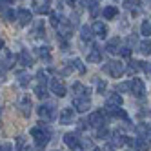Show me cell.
Returning a JSON list of instances; mask_svg holds the SVG:
<instances>
[{
	"label": "cell",
	"mask_w": 151,
	"mask_h": 151,
	"mask_svg": "<svg viewBox=\"0 0 151 151\" xmlns=\"http://www.w3.org/2000/svg\"><path fill=\"white\" fill-rule=\"evenodd\" d=\"M124 71L129 75V77H131V75H137V71H140V68H138V62H137V60H131V62L127 64V68H126Z\"/></svg>",
	"instance_id": "83f0119b"
},
{
	"label": "cell",
	"mask_w": 151,
	"mask_h": 151,
	"mask_svg": "<svg viewBox=\"0 0 151 151\" xmlns=\"http://www.w3.org/2000/svg\"><path fill=\"white\" fill-rule=\"evenodd\" d=\"M106 113H107V116H113V118H120V120H129V116H127V113L122 109V107H111V109H106Z\"/></svg>",
	"instance_id": "9a60e30c"
},
{
	"label": "cell",
	"mask_w": 151,
	"mask_h": 151,
	"mask_svg": "<svg viewBox=\"0 0 151 151\" xmlns=\"http://www.w3.org/2000/svg\"><path fill=\"white\" fill-rule=\"evenodd\" d=\"M37 55H38L42 60H46V62H49V60H51V53H49V47H38V49H37Z\"/></svg>",
	"instance_id": "4dcf8cb0"
},
{
	"label": "cell",
	"mask_w": 151,
	"mask_h": 151,
	"mask_svg": "<svg viewBox=\"0 0 151 151\" xmlns=\"http://www.w3.org/2000/svg\"><path fill=\"white\" fill-rule=\"evenodd\" d=\"M122 102H124L122 96L115 91V93H111L109 96H107V100H106V109H111V107H120Z\"/></svg>",
	"instance_id": "8fae6325"
},
{
	"label": "cell",
	"mask_w": 151,
	"mask_h": 151,
	"mask_svg": "<svg viewBox=\"0 0 151 151\" xmlns=\"http://www.w3.org/2000/svg\"><path fill=\"white\" fill-rule=\"evenodd\" d=\"M0 151H13V144H11V142H4V144H0Z\"/></svg>",
	"instance_id": "60d3db41"
},
{
	"label": "cell",
	"mask_w": 151,
	"mask_h": 151,
	"mask_svg": "<svg viewBox=\"0 0 151 151\" xmlns=\"http://www.w3.org/2000/svg\"><path fill=\"white\" fill-rule=\"evenodd\" d=\"M149 133H151V126H149V124L142 122V124H138V126H137V135H138V137H142V138H144V137L149 135Z\"/></svg>",
	"instance_id": "d4e9b609"
},
{
	"label": "cell",
	"mask_w": 151,
	"mask_h": 151,
	"mask_svg": "<svg viewBox=\"0 0 151 151\" xmlns=\"http://www.w3.org/2000/svg\"><path fill=\"white\" fill-rule=\"evenodd\" d=\"M116 15H118L116 6H107V7H104V11H102V17H104L106 20H111V18H115Z\"/></svg>",
	"instance_id": "7402d4cb"
},
{
	"label": "cell",
	"mask_w": 151,
	"mask_h": 151,
	"mask_svg": "<svg viewBox=\"0 0 151 151\" xmlns=\"http://www.w3.org/2000/svg\"><path fill=\"white\" fill-rule=\"evenodd\" d=\"M73 115H75V111L71 109V107H64V109L60 111V115H58V122L60 124H71L73 122Z\"/></svg>",
	"instance_id": "7c38bea8"
},
{
	"label": "cell",
	"mask_w": 151,
	"mask_h": 151,
	"mask_svg": "<svg viewBox=\"0 0 151 151\" xmlns=\"http://www.w3.org/2000/svg\"><path fill=\"white\" fill-rule=\"evenodd\" d=\"M104 151H115V146H113V144H107V146L104 147Z\"/></svg>",
	"instance_id": "bcb514c9"
},
{
	"label": "cell",
	"mask_w": 151,
	"mask_h": 151,
	"mask_svg": "<svg viewBox=\"0 0 151 151\" xmlns=\"http://www.w3.org/2000/svg\"><path fill=\"white\" fill-rule=\"evenodd\" d=\"M35 11H37L38 15H44V13H49V4H40V6H37V7H35Z\"/></svg>",
	"instance_id": "e575fe53"
},
{
	"label": "cell",
	"mask_w": 151,
	"mask_h": 151,
	"mask_svg": "<svg viewBox=\"0 0 151 151\" xmlns=\"http://www.w3.org/2000/svg\"><path fill=\"white\" fill-rule=\"evenodd\" d=\"M17 60H18L20 66H24V68H31V66H33V57H31V55H29V51H26V49L18 53Z\"/></svg>",
	"instance_id": "4fadbf2b"
},
{
	"label": "cell",
	"mask_w": 151,
	"mask_h": 151,
	"mask_svg": "<svg viewBox=\"0 0 151 151\" xmlns=\"http://www.w3.org/2000/svg\"><path fill=\"white\" fill-rule=\"evenodd\" d=\"M35 95L38 96V99H46V95H47L46 82H38V84L35 86Z\"/></svg>",
	"instance_id": "603a6c76"
},
{
	"label": "cell",
	"mask_w": 151,
	"mask_h": 151,
	"mask_svg": "<svg viewBox=\"0 0 151 151\" xmlns=\"http://www.w3.org/2000/svg\"><path fill=\"white\" fill-rule=\"evenodd\" d=\"M91 151H102V149H100V147H93Z\"/></svg>",
	"instance_id": "7dc6e473"
},
{
	"label": "cell",
	"mask_w": 151,
	"mask_h": 151,
	"mask_svg": "<svg viewBox=\"0 0 151 151\" xmlns=\"http://www.w3.org/2000/svg\"><path fill=\"white\" fill-rule=\"evenodd\" d=\"M138 68L142 69L144 73H147V75L151 73V64H149V62H138Z\"/></svg>",
	"instance_id": "8d00e7d4"
},
{
	"label": "cell",
	"mask_w": 151,
	"mask_h": 151,
	"mask_svg": "<svg viewBox=\"0 0 151 151\" xmlns=\"http://www.w3.org/2000/svg\"><path fill=\"white\" fill-rule=\"evenodd\" d=\"M129 146H133L135 151H147L149 149V144L146 142V138H142V137H137L133 140H129Z\"/></svg>",
	"instance_id": "5bb4252c"
},
{
	"label": "cell",
	"mask_w": 151,
	"mask_h": 151,
	"mask_svg": "<svg viewBox=\"0 0 151 151\" xmlns=\"http://www.w3.org/2000/svg\"><path fill=\"white\" fill-rule=\"evenodd\" d=\"M88 62H91V64L102 62V49L99 46H93V49L88 53Z\"/></svg>",
	"instance_id": "2e32d148"
},
{
	"label": "cell",
	"mask_w": 151,
	"mask_h": 151,
	"mask_svg": "<svg viewBox=\"0 0 151 151\" xmlns=\"http://www.w3.org/2000/svg\"><path fill=\"white\" fill-rule=\"evenodd\" d=\"M38 116L42 118V120H46V122L55 120V118H57V109H55V106H53V104H42V106L38 107Z\"/></svg>",
	"instance_id": "7a4b0ae2"
},
{
	"label": "cell",
	"mask_w": 151,
	"mask_h": 151,
	"mask_svg": "<svg viewBox=\"0 0 151 151\" xmlns=\"http://www.w3.org/2000/svg\"><path fill=\"white\" fill-rule=\"evenodd\" d=\"M118 46H120V38L115 37V38H111V40L106 44V51H107V53H111V55H115V53H116L118 49H120Z\"/></svg>",
	"instance_id": "ac0fdd59"
},
{
	"label": "cell",
	"mask_w": 151,
	"mask_h": 151,
	"mask_svg": "<svg viewBox=\"0 0 151 151\" xmlns=\"http://www.w3.org/2000/svg\"><path fill=\"white\" fill-rule=\"evenodd\" d=\"M69 66H71V68H75V69H77L80 75H84V73H86V66L82 64V60H80V58H73Z\"/></svg>",
	"instance_id": "f1b7e54d"
},
{
	"label": "cell",
	"mask_w": 151,
	"mask_h": 151,
	"mask_svg": "<svg viewBox=\"0 0 151 151\" xmlns=\"http://www.w3.org/2000/svg\"><path fill=\"white\" fill-rule=\"evenodd\" d=\"M124 64L122 62H118V60H113V62H107L106 66H104V71L106 73H109L111 77H115V78H118L120 75L124 73Z\"/></svg>",
	"instance_id": "277c9868"
},
{
	"label": "cell",
	"mask_w": 151,
	"mask_h": 151,
	"mask_svg": "<svg viewBox=\"0 0 151 151\" xmlns=\"http://www.w3.org/2000/svg\"><path fill=\"white\" fill-rule=\"evenodd\" d=\"M15 55H13V53L11 51H6V58L2 60V68L4 69H11L13 66H15Z\"/></svg>",
	"instance_id": "44dd1931"
},
{
	"label": "cell",
	"mask_w": 151,
	"mask_h": 151,
	"mask_svg": "<svg viewBox=\"0 0 151 151\" xmlns=\"http://www.w3.org/2000/svg\"><path fill=\"white\" fill-rule=\"evenodd\" d=\"M138 51L142 53V55H149V53H151V42L149 40H142L138 44Z\"/></svg>",
	"instance_id": "f546056e"
},
{
	"label": "cell",
	"mask_w": 151,
	"mask_h": 151,
	"mask_svg": "<svg viewBox=\"0 0 151 151\" xmlns=\"http://www.w3.org/2000/svg\"><path fill=\"white\" fill-rule=\"evenodd\" d=\"M124 7L127 11H133V13H140L142 11V7H140V2L138 0H126L124 2Z\"/></svg>",
	"instance_id": "ffe728a7"
},
{
	"label": "cell",
	"mask_w": 151,
	"mask_h": 151,
	"mask_svg": "<svg viewBox=\"0 0 151 151\" xmlns=\"http://www.w3.org/2000/svg\"><path fill=\"white\" fill-rule=\"evenodd\" d=\"M26 151H35V149H31V147H27V149H26Z\"/></svg>",
	"instance_id": "f907efd6"
},
{
	"label": "cell",
	"mask_w": 151,
	"mask_h": 151,
	"mask_svg": "<svg viewBox=\"0 0 151 151\" xmlns=\"http://www.w3.org/2000/svg\"><path fill=\"white\" fill-rule=\"evenodd\" d=\"M68 2H69V4H71V6H73V4H75V2H77V0H68Z\"/></svg>",
	"instance_id": "681fc988"
},
{
	"label": "cell",
	"mask_w": 151,
	"mask_h": 151,
	"mask_svg": "<svg viewBox=\"0 0 151 151\" xmlns=\"http://www.w3.org/2000/svg\"><path fill=\"white\" fill-rule=\"evenodd\" d=\"M107 135H109V131H107L106 127H99V131H96V137L99 138H109Z\"/></svg>",
	"instance_id": "74e56055"
},
{
	"label": "cell",
	"mask_w": 151,
	"mask_h": 151,
	"mask_svg": "<svg viewBox=\"0 0 151 151\" xmlns=\"http://www.w3.org/2000/svg\"><path fill=\"white\" fill-rule=\"evenodd\" d=\"M17 20L20 26H29L31 20H33V13L29 11V9H18L17 11Z\"/></svg>",
	"instance_id": "30bf717a"
},
{
	"label": "cell",
	"mask_w": 151,
	"mask_h": 151,
	"mask_svg": "<svg viewBox=\"0 0 151 151\" xmlns=\"http://www.w3.org/2000/svg\"><path fill=\"white\" fill-rule=\"evenodd\" d=\"M127 89H129V82H124V84L116 86V91H127Z\"/></svg>",
	"instance_id": "7bdbcfd3"
},
{
	"label": "cell",
	"mask_w": 151,
	"mask_h": 151,
	"mask_svg": "<svg viewBox=\"0 0 151 151\" xmlns=\"http://www.w3.org/2000/svg\"><path fill=\"white\" fill-rule=\"evenodd\" d=\"M49 20H51V24H53V27H58L60 26V22H62V20H64V17L62 15H58V13H51L49 15Z\"/></svg>",
	"instance_id": "d6a6232c"
},
{
	"label": "cell",
	"mask_w": 151,
	"mask_h": 151,
	"mask_svg": "<svg viewBox=\"0 0 151 151\" xmlns=\"http://www.w3.org/2000/svg\"><path fill=\"white\" fill-rule=\"evenodd\" d=\"M86 6L89 7V13H91L93 18L99 15V2H96V0H86Z\"/></svg>",
	"instance_id": "4316f807"
},
{
	"label": "cell",
	"mask_w": 151,
	"mask_h": 151,
	"mask_svg": "<svg viewBox=\"0 0 151 151\" xmlns=\"http://www.w3.org/2000/svg\"><path fill=\"white\" fill-rule=\"evenodd\" d=\"M149 140H151V137H149Z\"/></svg>",
	"instance_id": "816d5d0a"
},
{
	"label": "cell",
	"mask_w": 151,
	"mask_h": 151,
	"mask_svg": "<svg viewBox=\"0 0 151 151\" xmlns=\"http://www.w3.org/2000/svg\"><path fill=\"white\" fill-rule=\"evenodd\" d=\"M129 137H126V133L122 131V129H116V131H113V146L115 147H120V146H124V144H129Z\"/></svg>",
	"instance_id": "9c48e42d"
},
{
	"label": "cell",
	"mask_w": 151,
	"mask_h": 151,
	"mask_svg": "<svg viewBox=\"0 0 151 151\" xmlns=\"http://www.w3.org/2000/svg\"><path fill=\"white\" fill-rule=\"evenodd\" d=\"M129 89H131V93L135 96H144L146 95V84L140 78H133L131 82H129Z\"/></svg>",
	"instance_id": "ba28073f"
},
{
	"label": "cell",
	"mask_w": 151,
	"mask_h": 151,
	"mask_svg": "<svg viewBox=\"0 0 151 151\" xmlns=\"http://www.w3.org/2000/svg\"><path fill=\"white\" fill-rule=\"evenodd\" d=\"M4 47V40H0V49H2Z\"/></svg>",
	"instance_id": "c3c4849f"
},
{
	"label": "cell",
	"mask_w": 151,
	"mask_h": 151,
	"mask_svg": "<svg viewBox=\"0 0 151 151\" xmlns=\"http://www.w3.org/2000/svg\"><path fill=\"white\" fill-rule=\"evenodd\" d=\"M20 111H22L24 116L31 115V100H29V96H22V100H20Z\"/></svg>",
	"instance_id": "d6986e66"
},
{
	"label": "cell",
	"mask_w": 151,
	"mask_h": 151,
	"mask_svg": "<svg viewBox=\"0 0 151 151\" xmlns=\"http://www.w3.org/2000/svg\"><path fill=\"white\" fill-rule=\"evenodd\" d=\"M89 126H95V127H104L106 126V122H107V113H106V109L102 111V109H99V111H93L91 115H89Z\"/></svg>",
	"instance_id": "3957f363"
},
{
	"label": "cell",
	"mask_w": 151,
	"mask_h": 151,
	"mask_svg": "<svg viewBox=\"0 0 151 151\" xmlns=\"http://www.w3.org/2000/svg\"><path fill=\"white\" fill-rule=\"evenodd\" d=\"M49 88H51V93H55L58 99H62V96H66V86H64V82L62 80H58V78H51V82H49Z\"/></svg>",
	"instance_id": "52a82bcc"
},
{
	"label": "cell",
	"mask_w": 151,
	"mask_h": 151,
	"mask_svg": "<svg viewBox=\"0 0 151 151\" xmlns=\"http://www.w3.org/2000/svg\"><path fill=\"white\" fill-rule=\"evenodd\" d=\"M29 80H31V77H29V75H20V86H22V88H26V86L29 84Z\"/></svg>",
	"instance_id": "f35d334b"
},
{
	"label": "cell",
	"mask_w": 151,
	"mask_h": 151,
	"mask_svg": "<svg viewBox=\"0 0 151 151\" xmlns=\"http://www.w3.org/2000/svg\"><path fill=\"white\" fill-rule=\"evenodd\" d=\"M4 18L7 20V22H13V20H15V11H13V9H6V11H4Z\"/></svg>",
	"instance_id": "d590c367"
},
{
	"label": "cell",
	"mask_w": 151,
	"mask_h": 151,
	"mask_svg": "<svg viewBox=\"0 0 151 151\" xmlns=\"http://www.w3.org/2000/svg\"><path fill=\"white\" fill-rule=\"evenodd\" d=\"M91 29H93V33L96 37H100V38H106V35H107V26L102 24V22H95Z\"/></svg>",
	"instance_id": "e0dca14e"
},
{
	"label": "cell",
	"mask_w": 151,
	"mask_h": 151,
	"mask_svg": "<svg viewBox=\"0 0 151 151\" xmlns=\"http://www.w3.org/2000/svg\"><path fill=\"white\" fill-rule=\"evenodd\" d=\"M31 137L35 138V144L38 149H44L51 140V131L49 129H44L42 126H37V127L31 129Z\"/></svg>",
	"instance_id": "6da1fadb"
},
{
	"label": "cell",
	"mask_w": 151,
	"mask_h": 151,
	"mask_svg": "<svg viewBox=\"0 0 151 151\" xmlns=\"http://www.w3.org/2000/svg\"><path fill=\"white\" fill-rule=\"evenodd\" d=\"M140 33L144 37H151V20H144L142 26H140Z\"/></svg>",
	"instance_id": "1f68e13d"
},
{
	"label": "cell",
	"mask_w": 151,
	"mask_h": 151,
	"mask_svg": "<svg viewBox=\"0 0 151 151\" xmlns=\"http://www.w3.org/2000/svg\"><path fill=\"white\" fill-rule=\"evenodd\" d=\"M106 88H107V82H106V80H100V82H99V86H96V91L102 95V93L106 91Z\"/></svg>",
	"instance_id": "ab89813d"
},
{
	"label": "cell",
	"mask_w": 151,
	"mask_h": 151,
	"mask_svg": "<svg viewBox=\"0 0 151 151\" xmlns=\"http://www.w3.org/2000/svg\"><path fill=\"white\" fill-rule=\"evenodd\" d=\"M73 91H77V96H89V89H88V88H84L80 82L73 84Z\"/></svg>",
	"instance_id": "484cf974"
},
{
	"label": "cell",
	"mask_w": 151,
	"mask_h": 151,
	"mask_svg": "<svg viewBox=\"0 0 151 151\" xmlns=\"http://www.w3.org/2000/svg\"><path fill=\"white\" fill-rule=\"evenodd\" d=\"M78 140H80L78 133H66L64 135V142H66V146L69 149H73V151H82V146L78 144Z\"/></svg>",
	"instance_id": "8992f818"
},
{
	"label": "cell",
	"mask_w": 151,
	"mask_h": 151,
	"mask_svg": "<svg viewBox=\"0 0 151 151\" xmlns=\"http://www.w3.org/2000/svg\"><path fill=\"white\" fill-rule=\"evenodd\" d=\"M80 38H82L84 42H86V40L89 42V40L93 38V29H91L89 26H82V27H80Z\"/></svg>",
	"instance_id": "cb8c5ba5"
},
{
	"label": "cell",
	"mask_w": 151,
	"mask_h": 151,
	"mask_svg": "<svg viewBox=\"0 0 151 151\" xmlns=\"http://www.w3.org/2000/svg\"><path fill=\"white\" fill-rule=\"evenodd\" d=\"M24 147V137H18V140H17V151H20Z\"/></svg>",
	"instance_id": "ee69618b"
},
{
	"label": "cell",
	"mask_w": 151,
	"mask_h": 151,
	"mask_svg": "<svg viewBox=\"0 0 151 151\" xmlns=\"http://www.w3.org/2000/svg\"><path fill=\"white\" fill-rule=\"evenodd\" d=\"M46 35V29H44V22H38L35 26V37H44Z\"/></svg>",
	"instance_id": "836d02e7"
},
{
	"label": "cell",
	"mask_w": 151,
	"mask_h": 151,
	"mask_svg": "<svg viewBox=\"0 0 151 151\" xmlns=\"http://www.w3.org/2000/svg\"><path fill=\"white\" fill-rule=\"evenodd\" d=\"M73 107H75V111H78V113H86L91 107L89 96H75L73 99Z\"/></svg>",
	"instance_id": "5b68a950"
},
{
	"label": "cell",
	"mask_w": 151,
	"mask_h": 151,
	"mask_svg": "<svg viewBox=\"0 0 151 151\" xmlns=\"http://www.w3.org/2000/svg\"><path fill=\"white\" fill-rule=\"evenodd\" d=\"M118 53H120V55L122 57H131V49H129V47H120V49H118Z\"/></svg>",
	"instance_id": "b9f144b4"
},
{
	"label": "cell",
	"mask_w": 151,
	"mask_h": 151,
	"mask_svg": "<svg viewBox=\"0 0 151 151\" xmlns=\"http://www.w3.org/2000/svg\"><path fill=\"white\" fill-rule=\"evenodd\" d=\"M78 122H80V124H78L80 129H84V127H88V126H89V120H78Z\"/></svg>",
	"instance_id": "f6af8a7d"
}]
</instances>
